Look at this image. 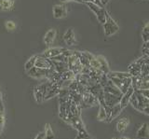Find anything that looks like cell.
<instances>
[{
  "mask_svg": "<svg viewBox=\"0 0 149 139\" xmlns=\"http://www.w3.org/2000/svg\"><path fill=\"white\" fill-rule=\"evenodd\" d=\"M76 139H91V138L85 129V130H81V131H77V136Z\"/></svg>",
  "mask_w": 149,
  "mask_h": 139,
  "instance_id": "cb8c5ba5",
  "label": "cell"
},
{
  "mask_svg": "<svg viewBox=\"0 0 149 139\" xmlns=\"http://www.w3.org/2000/svg\"><path fill=\"white\" fill-rule=\"evenodd\" d=\"M15 5V0H0V10L10 11Z\"/></svg>",
  "mask_w": 149,
  "mask_h": 139,
  "instance_id": "4fadbf2b",
  "label": "cell"
},
{
  "mask_svg": "<svg viewBox=\"0 0 149 139\" xmlns=\"http://www.w3.org/2000/svg\"><path fill=\"white\" fill-rule=\"evenodd\" d=\"M121 110H122V108H121V106H120L119 103L112 106V108H111V114H110V117H109L108 119H107V122H110L112 119H114L115 118L118 117V116L120 114Z\"/></svg>",
  "mask_w": 149,
  "mask_h": 139,
  "instance_id": "e0dca14e",
  "label": "cell"
},
{
  "mask_svg": "<svg viewBox=\"0 0 149 139\" xmlns=\"http://www.w3.org/2000/svg\"><path fill=\"white\" fill-rule=\"evenodd\" d=\"M36 55H33L32 57H30L29 59L27 60L26 63L24 64V70L25 72L30 70L32 67L35 66V62H36Z\"/></svg>",
  "mask_w": 149,
  "mask_h": 139,
  "instance_id": "44dd1931",
  "label": "cell"
},
{
  "mask_svg": "<svg viewBox=\"0 0 149 139\" xmlns=\"http://www.w3.org/2000/svg\"><path fill=\"white\" fill-rule=\"evenodd\" d=\"M133 88L130 86L129 89L127 90V92H125V94H122V96H121V98H120V101H119V105L121 106V108H124L127 106V105H129V102H130V96L132 95L133 94Z\"/></svg>",
  "mask_w": 149,
  "mask_h": 139,
  "instance_id": "8fae6325",
  "label": "cell"
},
{
  "mask_svg": "<svg viewBox=\"0 0 149 139\" xmlns=\"http://www.w3.org/2000/svg\"><path fill=\"white\" fill-rule=\"evenodd\" d=\"M96 57L100 64V70L104 74H108L110 71V68H109L108 63H107V60L102 56V55H97Z\"/></svg>",
  "mask_w": 149,
  "mask_h": 139,
  "instance_id": "5bb4252c",
  "label": "cell"
},
{
  "mask_svg": "<svg viewBox=\"0 0 149 139\" xmlns=\"http://www.w3.org/2000/svg\"><path fill=\"white\" fill-rule=\"evenodd\" d=\"M5 28L8 32H14L17 29V24L14 21H6L5 22Z\"/></svg>",
  "mask_w": 149,
  "mask_h": 139,
  "instance_id": "7402d4cb",
  "label": "cell"
},
{
  "mask_svg": "<svg viewBox=\"0 0 149 139\" xmlns=\"http://www.w3.org/2000/svg\"><path fill=\"white\" fill-rule=\"evenodd\" d=\"M35 139H45V132H42L40 133H38L37 136H36Z\"/></svg>",
  "mask_w": 149,
  "mask_h": 139,
  "instance_id": "f546056e",
  "label": "cell"
},
{
  "mask_svg": "<svg viewBox=\"0 0 149 139\" xmlns=\"http://www.w3.org/2000/svg\"><path fill=\"white\" fill-rule=\"evenodd\" d=\"M99 1H100V3L102 4V7H104V6H106L107 4L109 3L110 0H99Z\"/></svg>",
  "mask_w": 149,
  "mask_h": 139,
  "instance_id": "4dcf8cb0",
  "label": "cell"
},
{
  "mask_svg": "<svg viewBox=\"0 0 149 139\" xmlns=\"http://www.w3.org/2000/svg\"><path fill=\"white\" fill-rule=\"evenodd\" d=\"M129 123H130L129 119H127V118L121 119L119 122H118V123H116V130H118V132H119V133L124 132L126 128L128 127Z\"/></svg>",
  "mask_w": 149,
  "mask_h": 139,
  "instance_id": "ac0fdd59",
  "label": "cell"
},
{
  "mask_svg": "<svg viewBox=\"0 0 149 139\" xmlns=\"http://www.w3.org/2000/svg\"><path fill=\"white\" fill-rule=\"evenodd\" d=\"M142 52H143V55H148L149 54V42H143Z\"/></svg>",
  "mask_w": 149,
  "mask_h": 139,
  "instance_id": "484cf974",
  "label": "cell"
},
{
  "mask_svg": "<svg viewBox=\"0 0 149 139\" xmlns=\"http://www.w3.org/2000/svg\"><path fill=\"white\" fill-rule=\"evenodd\" d=\"M143 1H146V0H143Z\"/></svg>",
  "mask_w": 149,
  "mask_h": 139,
  "instance_id": "e575fe53",
  "label": "cell"
},
{
  "mask_svg": "<svg viewBox=\"0 0 149 139\" xmlns=\"http://www.w3.org/2000/svg\"><path fill=\"white\" fill-rule=\"evenodd\" d=\"M61 2L65 3V2H70V1H74V0H60Z\"/></svg>",
  "mask_w": 149,
  "mask_h": 139,
  "instance_id": "d6a6232c",
  "label": "cell"
},
{
  "mask_svg": "<svg viewBox=\"0 0 149 139\" xmlns=\"http://www.w3.org/2000/svg\"><path fill=\"white\" fill-rule=\"evenodd\" d=\"M97 118L99 120H106V113H105V110L104 108H102V105H100V109H99V113H98Z\"/></svg>",
  "mask_w": 149,
  "mask_h": 139,
  "instance_id": "d4e9b609",
  "label": "cell"
},
{
  "mask_svg": "<svg viewBox=\"0 0 149 139\" xmlns=\"http://www.w3.org/2000/svg\"><path fill=\"white\" fill-rule=\"evenodd\" d=\"M121 96H122V95H121ZM121 96H118V95L109 94V92H104V100L105 105L112 108L113 105L118 104L119 101H120Z\"/></svg>",
  "mask_w": 149,
  "mask_h": 139,
  "instance_id": "9c48e42d",
  "label": "cell"
},
{
  "mask_svg": "<svg viewBox=\"0 0 149 139\" xmlns=\"http://www.w3.org/2000/svg\"><path fill=\"white\" fill-rule=\"evenodd\" d=\"M148 63V55H142V57L137 59L136 61L132 63L129 66V73L132 77H138L141 75V70L143 64Z\"/></svg>",
  "mask_w": 149,
  "mask_h": 139,
  "instance_id": "7a4b0ae2",
  "label": "cell"
},
{
  "mask_svg": "<svg viewBox=\"0 0 149 139\" xmlns=\"http://www.w3.org/2000/svg\"><path fill=\"white\" fill-rule=\"evenodd\" d=\"M70 124H72L77 131H81V130L86 129L83 122L80 119V117H77V116H73L70 119Z\"/></svg>",
  "mask_w": 149,
  "mask_h": 139,
  "instance_id": "7c38bea8",
  "label": "cell"
},
{
  "mask_svg": "<svg viewBox=\"0 0 149 139\" xmlns=\"http://www.w3.org/2000/svg\"><path fill=\"white\" fill-rule=\"evenodd\" d=\"M113 139H115V138H113Z\"/></svg>",
  "mask_w": 149,
  "mask_h": 139,
  "instance_id": "8d00e7d4",
  "label": "cell"
},
{
  "mask_svg": "<svg viewBox=\"0 0 149 139\" xmlns=\"http://www.w3.org/2000/svg\"><path fill=\"white\" fill-rule=\"evenodd\" d=\"M56 36H57V30L55 28H49L44 35V38H43L44 44L47 47H49L50 45L53 44V42L56 39Z\"/></svg>",
  "mask_w": 149,
  "mask_h": 139,
  "instance_id": "ba28073f",
  "label": "cell"
},
{
  "mask_svg": "<svg viewBox=\"0 0 149 139\" xmlns=\"http://www.w3.org/2000/svg\"><path fill=\"white\" fill-rule=\"evenodd\" d=\"M142 112H144L146 115H149V111H148V106H146V108H144L143 109V111Z\"/></svg>",
  "mask_w": 149,
  "mask_h": 139,
  "instance_id": "1f68e13d",
  "label": "cell"
},
{
  "mask_svg": "<svg viewBox=\"0 0 149 139\" xmlns=\"http://www.w3.org/2000/svg\"><path fill=\"white\" fill-rule=\"evenodd\" d=\"M142 39L143 42H149V24H148V21L146 22L143 29H142Z\"/></svg>",
  "mask_w": 149,
  "mask_h": 139,
  "instance_id": "d6986e66",
  "label": "cell"
},
{
  "mask_svg": "<svg viewBox=\"0 0 149 139\" xmlns=\"http://www.w3.org/2000/svg\"><path fill=\"white\" fill-rule=\"evenodd\" d=\"M102 29H104V34L105 36H111L116 34L119 30V26L116 24V22L112 18V16L107 11L105 22L102 24Z\"/></svg>",
  "mask_w": 149,
  "mask_h": 139,
  "instance_id": "6da1fadb",
  "label": "cell"
},
{
  "mask_svg": "<svg viewBox=\"0 0 149 139\" xmlns=\"http://www.w3.org/2000/svg\"><path fill=\"white\" fill-rule=\"evenodd\" d=\"M52 15L54 19H63L67 17V7L65 4H56L52 8Z\"/></svg>",
  "mask_w": 149,
  "mask_h": 139,
  "instance_id": "8992f818",
  "label": "cell"
},
{
  "mask_svg": "<svg viewBox=\"0 0 149 139\" xmlns=\"http://www.w3.org/2000/svg\"><path fill=\"white\" fill-rule=\"evenodd\" d=\"M65 50L66 49H63V48H49L48 50H46L45 52L40 55L43 57L51 59L55 56H57V55H59V54H62Z\"/></svg>",
  "mask_w": 149,
  "mask_h": 139,
  "instance_id": "30bf717a",
  "label": "cell"
},
{
  "mask_svg": "<svg viewBox=\"0 0 149 139\" xmlns=\"http://www.w3.org/2000/svg\"><path fill=\"white\" fill-rule=\"evenodd\" d=\"M148 134H149L148 124L147 123H143L137 131L136 136H137L138 139H146V138L148 137Z\"/></svg>",
  "mask_w": 149,
  "mask_h": 139,
  "instance_id": "9a60e30c",
  "label": "cell"
},
{
  "mask_svg": "<svg viewBox=\"0 0 149 139\" xmlns=\"http://www.w3.org/2000/svg\"><path fill=\"white\" fill-rule=\"evenodd\" d=\"M109 80H111V81L114 83V85L116 87H118V89H120L121 85H122V80H119V78H110Z\"/></svg>",
  "mask_w": 149,
  "mask_h": 139,
  "instance_id": "4316f807",
  "label": "cell"
},
{
  "mask_svg": "<svg viewBox=\"0 0 149 139\" xmlns=\"http://www.w3.org/2000/svg\"><path fill=\"white\" fill-rule=\"evenodd\" d=\"M119 139H129V138H127V137H121V138H119Z\"/></svg>",
  "mask_w": 149,
  "mask_h": 139,
  "instance_id": "836d02e7",
  "label": "cell"
},
{
  "mask_svg": "<svg viewBox=\"0 0 149 139\" xmlns=\"http://www.w3.org/2000/svg\"><path fill=\"white\" fill-rule=\"evenodd\" d=\"M130 86H132V77L124 78V80H122V85H121L119 91L121 92V94H125L126 92H127V90Z\"/></svg>",
  "mask_w": 149,
  "mask_h": 139,
  "instance_id": "ffe728a7",
  "label": "cell"
},
{
  "mask_svg": "<svg viewBox=\"0 0 149 139\" xmlns=\"http://www.w3.org/2000/svg\"><path fill=\"white\" fill-rule=\"evenodd\" d=\"M54 71L51 70V69H42L38 67H32L30 70L26 71L27 75L34 78H49L50 75L52 74Z\"/></svg>",
  "mask_w": 149,
  "mask_h": 139,
  "instance_id": "277c9868",
  "label": "cell"
},
{
  "mask_svg": "<svg viewBox=\"0 0 149 139\" xmlns=\"http://www.w3.org/2000/svg\"><path fill=\"white\" fill-rule=\"evenodd\" d=\"M74 1H77V2H91V3H94V4H96V5H98V6H101V7H102V4L100 3V1L99 0H74Z\"/></svg>",
  "mask_w": 149,
  "mask_h": 139,
  "instance_id": "83f0119b",
  "label": "cell"
},
{
  "mask_svg": "<svg viewBox=\"0 0 149 139\" xmlns=\"http://www.w3.org/2000/svg\"><path fill=\"white\" fill-rule=\"evenodd\" d=\"M54 133L52 132V129L50 128V124H47V127L45 130V139H53Z\"/></svg>",
  "mask_w": 149,
  "mask_h": 139,
  "instance_id": "603a6c76",
  "label": "cell"
},
{
  "mask_svg": "<svg viewBox=\"0 0 149 139\" xmlns=\"http://www.w3.org/2000/svg\"><path fill=\"white\" fill-rule=\"evenodd\" d=\"M106 76L108 78H119V80H124V78L132 77L129 72L127 73V72H116V71H109L108 74H106Z\"/></svg>",
  "mask_w": 149,
  "mask_h": 139,
  "instance_id": "2e32d148",
  "label": "cell"
},
{
  "mask_svg": "<svg viewBox=\"0 0 149 139\" xmlns=\"http://www.w3.org/2000/svg\"><path fill=\"white\" fill-rule=\"evenodd\" d=\"M63 39L64 44L68 46V47L76 45V43H77L76 34H74V31L72 27H70V28H68L64 32V34L63 36Z\"/></svg>",
  "mask_w": 149,
  "mask_h": 139,
  "instance_id": "52a82bcc",
  "label": "cell"
},
{
  "mask_svg": "<svg viewBox=\"0 0 149 139\" xmlns=\"http://www.w3.org/2000/svg\"><path fill=\"white\" fill-rule=\"evenodd\" d=\"M146 1H148V0H146Z\"/></svg>",
  "mask_w": 149,
  "mask_h": 139,
  "instance_id": "d590c367",
  "label": "cell"
},
{
  "mask_svg": "<svg viewBox=\"0 0 149 139\" xmlns=\"http://www.w3.org/2000/svg\"><path fill=\"white\" fill-rule=\"evenodd\" d=\"M140 94H142L143 96L144 97H147V98H149V90H136Z\"/></svg>",
  "mask_w": 149,
  "mask_h": 139,
  "instance_id": "f1b7e54d",
  "label": "cell"
},
{
  "mask_svg": "<svg viewBox=\"0 0 149 139\" xmlns=\"http://www.w3.org/2000/svg\"><path fill=\"white\" fill-rule=\"evenodd\" d=\"M83 4L90 8V10L94 13L98 22H100L101 24H104V22H105V17H106V13L107 10L104 7H101V6H98L94 3H91V2H82Z\"/></svg>",
  "mask_w": 149,
  "mask_h": 139,
  "instance_id": "3957f363",
  "label": "cell"
},
{
  "mask_svg": "<svg viewBox=\"0 0 149 139\" xmlns=\"http://www.w3.org/2000/svg\"><path fill=\"white\" fill-rule=\"evenodd\" d=\"M47 89H48V82L42 83L35 87L34 90V96L37 103H42L47 94Z\"/></svg>",
  "mask_w": 149,
  "mask_h": 139,
  "instance_id": "5b68a950",
  "label": "cell"
}]
</instances>
